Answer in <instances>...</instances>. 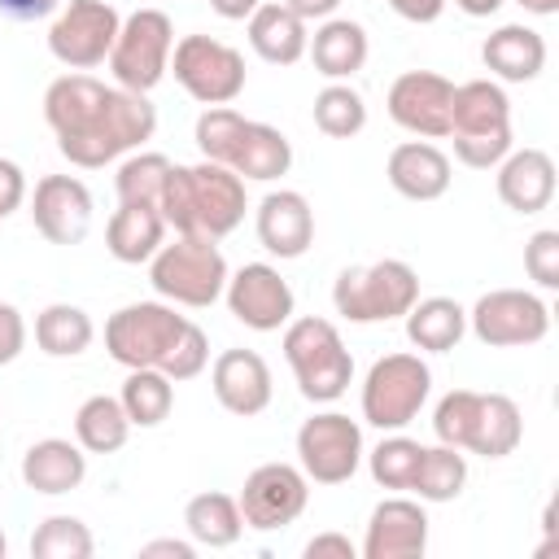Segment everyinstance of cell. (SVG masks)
Returning a JSON list of instances; mask_svg holds the SVG:
<instances>
[{"label": "cell", "instance_id": "5bb4252c", "mask_svg": "<svg viewBox=\"0 0 559 559\" xmlns=\"http://www.w3.org/2000/svg\"><path fill=\"white\" fill-rule=\"evenodd\" d=\"M236 502H240L245 528H258V533L288 528L310 502V476L297 463H262L245 476V489Z\"/></svg>", "mask_w": 559, "mask_h": 559}, {"label": "cell", "instance_id": "836d02e7", "mask_svg": "<svg viewBox=\"0 0 559 559\" xmlns=\"http://www.w3.org/2000/svg\"><path fill=\"white\" fill-rule=\"evenodd\" d=\"M131 428H157L175 411V380L157 367H131L118 393Z\"/></svg>", "mask_w": 559, "mask_h": 559}, {"label": "cell", "instance_id": "bcb514c9", "mask_svg": "<svg viewBox=\"0 0 559 559\" xmlns=\"http://www.w3.org/2000/svg\"><path fill=\"white\" fill-rule=\"evenodd\" d=\"M306 559H358V546L345 533H314L306 542Z\"/></svg>", "mask_w": 559, "mask_h": 559}, {"label": "cell", "instance_id": "30bf717a", "mask_svg": "<svg viewBox=\"0 0 559 559\" xmlns=\"http://www.w3.org/2000/svg\"><path fill=\"white\" fill-rule=\"evenodd\" d=\"M170 74L201 105H231L245 92V57L214 35H183L170 52Z\"/></svg>", "mask_w": 559, "mask_h": 559}, {"label": "cell", "instance_id": "816d5d0a", "mask_svg": "<svg viewBox=\"0 0 559 559\" xmlns=\"http://www.w3.org/2000/svg\"><path fill=\"white\" fill-rule=\"evenodd\" d=\"M258 4H262V0H210V9H214L218 17H227V22H245Z\"/></svg>", "mask_w": 559, "mask_h": 559}, {"label": "cell", "instance_id": "74e56055", "mask_svg": "<svg viewBox=\"0 0 559 559\" xmlns=\"http://www.w3.org/2000/svg\"><path fill=\"white\" fill-rule=\"evenodd\" d=\"M96 550L92 533L74 515H48L31 533V559H87Z\"/></svg>", "mask_w": 559, "mask_h": 559}, {"label": "cell", "instance_id": "ee69618b", "mask_svg": "<svg viewBox=\"0 0 559 559\" xmlns=\"http://www.w3.org/2000/svg\"><path fill=\"white\" fill-rule=\"evenodd\" d=\"M22 345H26V323H22V314H17V306L0 301V367L13 362V358L22 354Z\"/></svg>", "mask_w": 559, "mask_h": 559}, {"label": "cell", "instance_id": "cb8c5ba5", "mask_svg": "<svg viewBox=\"0 0 559 559\" xmlns=\"http://www.w3.org/2000/svg\"><path fill=\"white\" fill-rule=\"evenodd\" d=\"M480 61L502 83H528L546 66V39L524 22H507L480 44Z\"/></svg>", "mask_w": 559, "mask_h": 559}, {"label": "cell", "instance_id": "ba28073f", "mask_svg": "<svg viewBox=\"0 0 559 559\" xmlns=\"http://www.w3.org/2000/svg\"><path fill=\"white\" fill-rule=\"evenodd\" d=\"M170 52H175V22L162 9H135L118 26V39L109 48V74L118 87L148 96L166 79Z\"/></svg>", "mask_w": 559, "mask_h": 559}, {"label": "cell", "instance_id": "f5cc1de1", "mask_svg": "<svg viewBox=\"0 0 559 559\" xmlns=\"http://www.w3.org/2000/svg\"><path fill=\"white\" fill-rule=\"evenodd\" d=\"M467 17H489V13H498L502 9V0H454Z\"/></svg>", "mask_w": 559, "mask_h": 559}, {"label": "cell", "instance_id": "8d00e7d4", "mask_svg": "<svg viewBox=\"0 0 559 559\" xmlns=\"http://www.w3.org/2000/svg\"><path fill=\"white\" fill-rule=\"evenodd\" d=\"M314 127L328 140H349L367 127V100L349 87V83H328L314 96Z\"/></svg>", "mask_w": 559, "mask_h": 559}, {"label": "cell", "instance_id": "8fae6325", "mask_svg": "<svg viewBox=\"0 0 559 559\" xmlns=\"http://www.w3.org/2000/svg\"><path fill=\"white\" fill-rule=\"evenodd\" d=\"M122 13L109 0H66L48 26V52L66 70H96L109 61Z\"/></svg>", "mask_w": 559, "mask_h": 559}, {"label": "cell", "instance_id": "8992f818", "mask_svg": "<svg viewBox=\"0 0 559 559\" xmlns=\"http://www.w3.org/2000/svg\"><path fill=\"white\" fill-rule=\"evenodd\" d=\"M419 297V275L402 258H380L371 266H345L332 284V306L349 323L402 319Z\"/></svg>", "mask_w": 559, "mask_h": 559}, {"label": "cell", "instance_id": "f35d334b", "mask_svg": "<svg viewBox=\"0 0 559 559\" xmlns=\"http://www.w3.org/2000/svg\"><path fill=\"white\" fill-rule=\"evenodd\" d=\"M419 454L424 445L402 437V432H389L371 454H367V467H371V480L380 489H411L415 480V467H419Z\"/></svg>", "mask_w": 559, "mask_h": 559}, {"label": "cell", "instance_id": "484cf974", "mask_svg": "<svg viewBox=\"0 0 559 559\" xmlns=\"http://www.w3.org/2000/svg\"><path fill=\"white\" fill-rule=\"evenodd\" d=\"M245 22H249V48L266 66H293V61L306 57L310 31H306V22L288 4H266L262 0Z\"/></svg>", "mask_w": 559, "mask_h": 559}, {"label": "cell", "instance_id": "e575fe53", "mask_svg": "<svg viewBox=\"0 0 559 559\" xmlns=\"http://www.w3.org/2000/svg\"><path fill=\"white\" fill-rule=\"evenodd\" d=\"M467 485V459L454 445H424L419 467L411 489L419 493V502H454Z\"/></svg>", "mask_w": 559, "mask_h": 559}, {"label": "cell", "instance_id": "e0dca14e", "mask_svg": "<svg viewBox=\"0 0 559 559\" xmlns=\"http://www.w3.org/2000/svg\"><path fill=\"white\" fill-rule=\"evenodd\" d=\"M31 223L48 245H79L92 227V192L74 175H44L31 192Z\"/></svg>", "mask_w": 559, "mask_h": 559}, {"label": "cell", "instance_id": "60d3db41", "mask_svg": "<svg viewBox=\"0 0 559 559\" xmlns=\"http://www.w3.org/2000/svg\"><path fill=\"white\" fill-rule=\"evenodd\" d=\"M476 402L480 393L476 389H450L437 411H432V432L441 445H454V450H467V437H472V424H476Z\"/></svg>", "mask_w": 559, "mask_h": 559}, {"label": "cell", "instance_id": "1f68e13d", "mask_svg": "<svg viewBox=\"0 0 559 559\" xmlns=\"http://www.w3.org/2000/svg\"><path fill=\"white\" fill-rule=\"evenodd\" d=\"M96 336V323L83 306H70V301H52L35 314V345L48 354V358H79Z\"/></svg>", "mask_w": 559, "mask_h": 559}, {"label": "cell", "instance_id": "11a10c76", "mask_svg": "<svg viewBox=\"0 0 559 559\" xmlns=\"http://www.w3.org/2000/svg\"><path fill=\"white\" fill-rule=\"evenodd\" d=\"M4 555H9V542H4V533H0V559H4Z\"/></svg>", "mask_w": 559, "mask_h": 559}, {"label": "cell", "instance_id": "4dcf8cb0", "mask_svg": "<svg viewBox=\"0 0 559 559\" xmlns=\"http://www.w3.org/2000/svg\"><path fill=\"white\" fill-rule=\"evenodd\" d=\"M183 524H188V537L197 546H210V550H223V546H236L240 533H245V515H240V502L231 493H197L188 498L183 507Z\"/></svg>", "mask_w": 559, "mask_h": 559}, {"label": "cell", "instance_id": "277c9868", "mask_svg": "<svg viewBox=\"0 0 559 559\" xmlns=\"http://www.w3.org/2000/svg\"><path fill=\"white\" fill-rule=\"evenodd\" d=\"M227 275L231 271L218 240L205 236H175L170 245L162 240V249L148 258V284L157 288V297L188 310L214 306L227 288Z\"/></svg>", "mask_w": 559, "mask_h": 559}, {"label": "cell", "instance_id": "7a4b0ae2", "mask_svg": "<svg viewBox=\"0 0 559 559\" xmlns=\"http://www.w3.org/2000/svg\"><path fill=\"white\" fill-rule=\"evenodd\" d=\"M162 218L175 236H205L223 240L227 231L240 227L249 201H245V179L223 166V162H197V166H170L166 188H162Z\"/></svg>", "mask_w": 559, "mask_h": 559}, {"label": "cell", "instance_id": "83f0119b", "mask_svg": "<svg viewBox=\"0 0 559 559\" xmlns=\"http://www.w3.org/2000/svg\"><path fill=\"white\" fill-rule=\"evenodd\" d=\"M166 231H170V227H166L162 210L118 201V210H114L109 223H105V249H109L118 262L140 266V262H148V258L162 249Z\"/></svg>", "mask_w": 559, "mask_h": 559}, {"label": "cell", "instance_id": "3957f363", "mask_svg": "<svg viewBox=\"0 0 559 559\" xmlns=\"http://www.w3.org/2000/svg\"><path fill=\"white\" fill-rule=\"evenodd\" d=\"M450 140H454V157L472 170H493L511 153V100L502 83L493 79L454 83Z\"/></svg>", "mask_w": 559, "mask_h": 559}, {"label": "cell", "instance_id": "52a82bcc", "mask_svg": "<svg viewBox=\"0 0 559 559\" xmlns=\"http://www.w3.org/2000/svg\"><path fill=\"white\" fill-rule=\"evenodd\" d=\"M432 371L419 354H384L362 380V419L380 432H402L428 402Z\"/></svg>", "mask_w": 559, "mask_h": 559}, {"label": "cell", "instance_id": "db71d44e", "mask_svg": "<svg viewBox=\"0 0 559 559\" xmlns=\"http://www.w3.org/2000/svg\"><path fill=\"white\" fill-rule=\"evenodd\" d=\"M524 13H533V17H555L559 13V0H515Z\"/></svg>", "mask_w": 559, "mask_h": 559}, {"label": "cell", "instance_id": "ffe728a7", "mask_svg": "<svg viewBox=\"0 0 559 559\" xmlns=\"http://www.w3.org/2000/svg\"><path fill=\"white\" fill-rule=\"evenodd\" d=\"M210 384H214V397L223 411L231 415H262L271 406V367L258 349H223L210 367Z\"/></svg>", "mask_w": 559, "mask_h": 559}, {"label": "cell", "instance_id": "6da1fadb", "mask_svg": "<svg viewBox=\"0 0 559 559\" xmlns=\"http://www.w3.org/2000/svg\"><path fill=\"white\" fill-rule=\"evenodd\" d=\"M44 118L57 135L61 157L83 170H96L135 153L157 131V109L144 92L100 83L83 70H70L48 83Z\"/></svg>", "mask_w": 559, "mask_h": 559}, {"label": "cell", "instance_id": "f6af8a7d", "mask_svg": "<svg viewBox=\"0 0 559 559\" xmlns=\"http://www.w3.org/2000/svg\"><path fill=\"white\" fill-rule=\"evenodd\" d=\"M22 201H26V175L17 162L0 157V218H9Z\"/></svg>", "mask_w": 559, "mask_h": 559}, {"label": "cell", "instance_id": "d6a6232c", "mask_svg": "<svg viewBox=\"0 0 559 559\" xmlns=\"http://www.w3.org/2000/svg\"><path fill=\"white\" fill-rule=\"evenodd\" d=\"M131 437V419L122 411L118 397L109 393H92L79 411H74V441L87 450V454H114L122 450Z\"/></svg>", "mask_w": 559, "mask_h": 559}, {"label": "cell", "instance_id": "681fc988", "mask_svg": "<svg viewBox=\"0 0 559 559\" xmlns=\"http://www.w3.org/2000/svg\"><path fill=\"white\" fill-rule=\"evenodd\" d=\"M301 22H323V17H332L336 9H341V0H284Z\"/></svg>", "mask_w": 559, "mask_h": 559}, {"label": "cell", "instance_id": "f546056e", "mask_svg": "<svg viewBox=\"0 0 559 559\" xmlns=\"http://www.w3.org/2000/svg\"><path fill=\"white\" fill-rule=\"evenodd\" d=\"M524 437V419L520 406L507 393H480L476 402V424L467 437V450L480 459H507Z\"/></svg>", "mask_w": 559, "mask_h": 559}, {"label": "cell", "instance_id": "4fadbf2b", "mask_svg": "<svg viewBox=\"0 0 559 559\" xmlns=\"http://www.w3.org/2000/svg\"><path fill=\"white\" fill-rule=\"evenodd\" d=\"M362 463V428L341 411H319L297 428V467L314 485H345Z\"/></svg>", "mask_w": 559, "mask_h": 559}, {"label": "cell", "instance_id": "ab89813d", "mask_svg": "<svg viewBox=\"0 0 559 559\" xmlns=\"http://www.w3.org/2000/svg\"><path fill=\"white\" fill-rule=\"evenodd\" d=\"M240 127H245V114L240 109H231V105H205V114L197 118L192 140H197V148H201L205 162H223L227 166Z\"/></svg>", "mask_w": 559, "mask_h": 559}, {"label": "cell", "instance_id": "7bdbcfd3", "mask_svg": "<svg viewBox=\"0 0 559 559\" xmlns=\"http://www.w3.org/2000/svg\"><path fill=\"white\" fill-rule=\"evenodd\" d=\"M524 271L537 288H559V231L542 227L524 245Z\"/></svg>", "mask_w": 559, "mask_h": 559}, {"label": "cell", "instance_id": "d4e9b609", "mask_svg": "<svg viewBox=\"0 0 559 559\" xmlns=\"http://www.w3.org/2000/svg\"><path fill=\"white\" fill-rule=\"evenodd\" d=\"M306 52H310V61H314V70H319L323 79L345 83V79H354V74L367 66L371 44H367L362 22H349V17H323L319 31L310 35Z\"/></svg>", "mask_w": 559, "mask_h": 559}, {"label": "cell", "instance_id": "603a6c76", "mask_svg": "<svg viewBox=\"0 0 559 559\" xmlns=\"http://www.w3.org/2000/svg\"><path fill=\"white\" fill-rule=\"evenodd\" d=\"M87 476V450L66 437H44L22 454V485L31 493H70Z\"/></svg>", "mask_w": 559, "mask_h": 559}, {"label": "cell", "instance_id": "9a60e30c", "mask_svg": "<svg viewBox=\"0 0 559 559\" xmlns=\"http://www.w3.org/2000/svg\"><path fill=\"white\" fill-rule=\"evenodd\" d=\"M450 100H454V83L445 74L406 70L389 87V118L419 140H445L450 135Z\"/></svg>", "mask_w": 559, "mask_h": 559}, {"label": "cell", "instance_id": "b9f144b4", "mask_svg": "<svg viewBox=\"0 0 559 559\" xmlns=\"http://www.w3.org/2000/svg\"><path fill=\"white\" fill-rule=\"evenodd\" d=\"M205 367H210V336L188 319L183 332L175 336V345L166 349V358H162L157 371H166L170 380H192V376H201Z\"/></svg>", "mask_w": 559, "mask_h": 559}, {"label": "cell", "instance_id": "44dd1931", "mask_svg": "<svg viewBox=\"0 0 559 559\" xmlns=\"http://www.w3.org/2000/svg\"><path fill=\"white\" fill-rule=\"evenodd\" d=\"M384 175H389L397 197H406V201H437V197L450 192L454 166H450V157L432 140H402L389 153Z\"/></svg>", "mask_w": 559, "mask_h": 559}, {"label": "cell", "instance_id": "ac0fdd59", "mask_svg": "<svg viewBox=\"0 0 559 559\" xmlns=\"http://www.w3.org/2000/svg\"><path fill=\"white\" fill-rule=\"evenodd\" d=\"M428 550V511L415 498H384L362 533V559H419Z\"/></svg>", "mask_w": 559, "mask_h": 559}, {"label": "cell", "instance_id": "7402d4cb", "mask_svg": "<svg viewBox=\"0 0 559 559\" xmlns=\"http://www.w3.org/2000/svg\"><path fill=\"white\" fill-rule=\"evenodd\" d=\"M498 197L515 214H537L555 201V162L546 148H511L498 166Z\"/></svg>", "mask_w": 559, "mask_h": 559}, {"label": "cell", "instance_id": "2e32d148", "mask_svg": "<svg viewBox=\"0 0 559 559\" xmlns=\"http://www.w3.org/2000/svg\"><path fill=\"white\" fill-rule=\"evenodd\" d=\"M223 297H227V310L253 332H280L297 306L288 280L271 262H245L240 271H231Z\"/></svg>", "mask_w": 559, "mask_h": 559}, {"label": "cell", "instance_id": "9c48e42d", "mask_svg": "<svg viewBox=\"0 0 559 559\" xmlns=\"http://www.w3.org/2000/svg\"><path fill=\"white\" fill-rule=\"evenodd\" d=\"M183 314L170 301H131L109 314L105 323V349L118 367H162L166 349L183 332Z\"/></svg>", "mask_w": 559, "mask_h": 559}, {"label": "cell", "instance_id": "f1b7e54d", "mask_svg": "<svg viewBox=\"0 0 559 559\" xmlns=\"http://www.w3.org/2000/svg\"><path fill=\"white\" fill-rule=\"evenodd\" d=\"M402 319L406 341L424 354H445L467 336V310L454 297H415V306Z\"/></svg>", "mask_w": 559, "mask_h": 559}, {"label": "cell", "instance_id": "d590c367", "mask_svg": "<svg viewBox=\"0 0 559 559\" xmlns=\"http://www.w3.org/2000/svg\"><path fill=\"white\" fill-rule=\"evenodd\" d=\"M170 157L166 153H131L118 175H114V188H118V201L127 205H162V188H166V175H170Z\"/></svg>", "mask_w": 559, "mask_h": 559}, {"label": "cell", "instance_id": "5b68a950", "mask_svg": "<svg viewBox=\"0 0 559 559\" xmlns=\"http://www.w3.org/2000/svg\"><path fill=\"white\" fill-rule=\"evenodd\" d=\"M284 358L297 376V389L306 402H336L345 397L354 380V358L328 319H288L284 323Z\"/></svg>", "mask_w": 559, "mask_h": 559}, {"label": "cell", "instance_id": "7dc6e473", "mask_svg": "<svg viewBox=\"0 0 559 559\" xmlns=\"http://www.w3.org/2000/svg\"><path fill=\"white\" fill-rule=\"evenodd\" d=\"M61 9V0H0V17L9 22H39L52 17Z\"/></svg>", "mask_w": 559, "mask_h": 559}, {"label": "cell", "instance_id": "4316f807", "mask_svg": "<svg viewBox=\"0 0 559 559\" xmlns=\"http://www.w3.org/2000/svg\"><path fill=\"white\" fill-rule=\"evenodd\" d=\"M227 166H231L240 179L271 183V179H280V175H288V166H293V144H288V135H284L280 127L245 118V127H240V135H236V148H231Z\"/></svg>", "mask_w": 559, "mask_h": 559}, {"label": "cell", "instance_id": "d6986e66", "mask_svg": "<svg viewBox=\"0 0 559 559\" xmlns=\"http://www.w3.org/2000/svg\"><path fill=\"white\" fill-rule=\"evenodd\" d=\"M253 231H258V245L288 262V258H301L314 240V210L301 192L293 188H275L258 201V214H253Z\"/></svg>", "mask_w": 559, "mask_h": 559}, {"label": "cell", "instance_id": "f907efd6", "mask_svg": "<svg viewBox=\"0 0 559 559\" xmlns=\"http://www.w3.org/2000/svg\"><path fill=\"white\" fill-rule=\"evenodd\" d=\"M140 555H175V559H192L197 542H179V537H162V542H144Z\"/></svg>", "mask_w": 559, "mask_h": 559}, {"label": "cell", "instance_id": "7c38bea8", "mask_svg": "<svg viewBox=\"0 0 559 559\" xmlns=\"http://www.w3.org/2000/svg\"><path fill=\"white\" fill-rule=\"evenodd\" d=\"M467 328L489 349L537 345L550 332V306L528 288H493L467 310Z\"/></svg>", "mask_w": 559, "mask_h": 559}, {"label": "cell", "instance_id": "c3c4849f", "mask_svg": "<svg viewBox=\"0 0 559 559\" xmlns=\"http://www.w3.org/2000/svg\"><path fill=\"white\" fill-rule=\"evenodd\" d=\"M445 4H450V0H389V9H393L397 17H406V22H415V26L437 22V17L445 13Z\"/></svg>", "mask_w": 559, "mask_h": 559}]
</instances>
